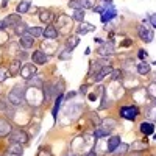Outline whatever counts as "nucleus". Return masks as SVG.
<instances>
[{"label": "nucleus", "instance_id": "obj_1", "mask_svg": "<svg viewBox=\"0 0 156 156\" xmlns=\"http://www.w3.org/2000/svg\"><path fill=\"white\" fill-rule=\"evenodd\" d=\"M8 101L12 108L22 106L25 101V87L22 84L12 86V89H9V92H8Z\"/></svg>", "mask_w": 156, "mask_h": 156}, {"label": "nucleus", "instance_id": "obj_2", "mask_svg": "<svg viewBox=\"0 0 156 156\" xmlns=\"http://www.w3.org/2000/svg\"><path fill=\"white\" fill-rule=\"evenodd\" d=\"M8 137H9V142H16V144H20V145H28V140H30V136L27 134V131L14 129V128H12V131Z\"/></svg>", "mask_w": 156, "mask_h": 156}, {"label": "nucleus", "instance_id": "obj_3", "mask_svg": "<svg viewBox=\"0 0 156 156\" xmlns=\"http://www.w3.org/2000/svg\"><path fill=\"white\" fill-rule=\"evenodd\" d=\"M119 112H120V117H122V119L136 120V117L139 115V108L134 106V105H126V106H122Z\"/></svg>", "mask_w": 156, "mask_h": 156}, {"label": "nucleus", "instance_id": "obj_4", "mask_svg": "<svg viewBox=\"0 0 156 156\" xmlns=\"http://www.w3.org/2000/svg\"><path fill=\"white\" fill-rule=\"evenodd\" d=\"M36 72H37V69H36V66L34 64H22V67H20V76L23 78V80H30V78H33L34 75H36Z\"/></svg>", "mask_w": 156, "mask_h": 156}, {"label": "nucleus", "instance_id": "obj_5", "mask_svg": "<svg viewBox=\"0 0 156 156\" xmlns=\"http://www.w3.org/2000/svg\"><path fill=\"white\" fill-rule=\"evenodd\" d=\"M137 34H139V37L142 39V41L147 42V44H150L153 41V37H154V33L150 28L144 27V25H137Z\"/></svg>", "mask_w": 156, "mask_h": 156}, {"label": "nucleus", "instance_id": "obj_6", "mask_svg": "<svg viewBox=\"0 0 156 156\" xmlns=\"http://www.w3.org/2000/svg\"><path fill=\"white\" fill-rule=\"evenodd\" d=\"M31 59H33L34 66H44V64H47V61H48V55L42 50H34L33 55H31Z\"/></svg>", "mask_w": 156, "mask_h": 156}, {"label": "nucleus", "instance_id": "obj_7", "mask_svg": "<svg viewBox=\"0 0 156 156\" xmlns=\"http://www.w3.org/2000/svg\"><path fill=\"white\" fill-rule=\"evenodd\" d=\"M19 44H20V48H22V50H30V48L34 45V37H33L31 34H28V33H25V34L20 36Z\"/></svg>", "mask_w": 156, "mask_h": 156}, {"label": "nucleus", "instance_id": "obj_8", "mask_svg": "<svg viewBox=\"0 0 156 156\" xmlns=\"http://www.w3.org/2000/svg\"><path fill=\"white\" fill-rule=\"evenodd\" d=\"M11 131H12V125L5 117H0V137H8Z\"/></svg>", "mask_w": 156, "mask_h": 156}, {"label": "nucleus", "instance_id": "obj_9", "mask_svg": "<svg viewBox=\"0 0 156 156\" xmlns=\"http://www.w3.org/2000/svg\"><path fill=\"white\" fill-rule=\"evenodd\" d=\"M112 51H114V44H111V42H105V44L98 45V48H97V53L100 55V58H108Z\"/></svg>", "mask_w": 156, "mask_h": 156}, {"label": "nucleus", "instance_id": "obj_10", "mask_svg": "<svg viewBox=\"0 0 156 156\" xmlns=\"http://www.w3.org/2000/svg\"><path fill=\"white\" fill-rule=\"evenodd\" d=\"M120 142H122V139H120V136H119V134H112V136L108 139V144H106V153H112L117 147L120 145Z\"/></svg>", "mask_w": 156, "mask_h": 156}, {"label": "nucleus", "instance_id": "obj_11", "mask_svg": "<svg viewBox=\"0 0 156 156\" xmlns=\"http://www.w3.org/2000/svg\"><path fill=\"white\" fill-rule=\"evenodd\" d=\"M115 16H117V11H115L114 5H112V6H106V9L101 12V22H103V23H106V22L112 20Z\"/></svg>", "mask_w": 156, "mask_h": 156}, {"label": "nucleus", "instance_id": "obj_12", "mask_svg": "<svg viewBox=\"0 0 156 156\" xmlns=\"http://www.w3.org/2000/svg\"><path fill=\"white\" fill-rule=\"evenodd\" d=\"M72 19L70 17H67V16H59L58 17V27H59V30L64 33V28H67V31H70L72 30Z\"/></svg>", "mask_w": 156, "mask_h": 156}, {"label": "nucleus", "instance_id": "obj_13", "mask_svg": "<svg viewBox=\"0 0 156 156\" xmlns=\"http://www.w3.org/2000/svg\"><path fill=\"white\" fill-rule=\"evenodd\" d=\"M58 28L55 27L53 23H48L47 27L44 28V33H42V36H45L47 39H51V41H53V39H56L58 37Z\"/></svg>", "mask_w": 156, "mask_h": 156}, {"label": "nucleus", "instance_id": "obj_14", "mask_svg": "<svg viewBox=\"0 0 156 156\" xmlns=\"http://www.w3.org/2000/svg\"><path fill=\"white\" fill-rule=\"evenodd\" d=\"M112 70H114V67H112V66H103V67L97 72V75L94 76V81H95V83L101 81V80H103V78H105L108 73H112Z\"/></svg>", "mask_w": 156, "mask_h": 156}, {"label": "nucleus", "instance_id": "obj_15", "mask_svg": "<svg viewBox=\"0 0 156 156\" xmlns=\"http://www.w3.org/2000/svg\"><path fill=\"white\" fill-rule=\"evenodd\" d=\"M139 131L142 134H145V136H151L154 133V123H151V122H142L139 125Z\"/></svg>", "mask_w": 156, "mask_h": 156}, {"label": "nucleus", "instance_id": "obj_16", "mask_svg": "<svg viewBox=\"0 0 156 156\" xmlns=\"http://www.w3.org/2000/svg\"><path fill=\"white\" fill-rule=\"evenodd\" d=\"M39 19H41V22H44V23H50L51 20H53V11L45 9V8L39 9Z\"/></svg>", "mask_w": 156, "mask_h": 156}, {"label": "nucleus", "instance_id": "obj_17", "mask_svg": "<svg viewBox=\"0 0 156 156\" xmlns=\"http://www.w3.org/2000/svg\"><path fill=\"white\" fill-rule=\"evenodd\" d=\"M62 101H64V94L58 95L55 98V105H53V109H51V117H53L55 120H58V112L61 109V105H62Z\"/></svg>", "mask_w": 156, "mask_h": 156}, {"label": "nucleus", "instance_id": "obj_18", "mask_svg": "<svg viewBox=\"0 0 156 156\" xmlns=\"http://www.w3.org/2000/svg\"><path fill=\"white\" fill-rule=\"evenodd\" d=\"M8 153H9V154H16V156H22V154H23V145L16 144V142H9Z\"/></svg>", "mask_w": 156, "mask_h": 156}, {"label": "nucleus", "instance_id": "obj_19", "mask_svg": "<svg viewBox=\"0 0 156 156\" xmlns=\"http://www.w3.org/2000/svg\"><path fill=\"white\" fill-rule=\"evenodd\" d=\"M20 67H22V62L19 59H12V62L9 64V76H16L20 73Z\"/></svg>", "mask_w": 156, "mask_h": 156}, {"label": "nucleus", "instance_id": "obj_20", "mask_svg": "<svg viewBox=\"0 0 156 156\" xmlns=\"http://www.w3.org/2000/svg\"><path fill=\"white\" fill-rule=\"evenodd\" d=\"M94 30H95V27H94V25L81 22V23H80V27L76 28V33H78V34H87V33L94 31Z\"/></svg>", "mask_w": 156, "mask_h": 156}, {"label": "nucleus", "instance_id": "obj_21", "mask_svg": "<svg viewBox=\"0 0 156 156\" xmlns=\"http://www.w3.org/2000/svg\"><path fill=\"white\" fill-rule=\"evenodd\" d=\"M27 84L30 86V87H37V89H42V86H44V83H42V78L41 76H33V78H30V80L27 81Z\"/></svg>", "mask_w": 156, "mask_h": 156}, {"label": "nucleus", "instance_id": "obj_22", "mask_svg": "<svg viewBox=\"0 0 156 156\" xmlns=\"http://www.w3.org/2000/svg\"><path fill=\"white\" fill-rule=\"evenodd\" d=\"M128 150H129V145H128V144H123V142H120V145L117 147L111 154H112V156H123V154H126Z\"/></svg>", "mask_w": 156, "mask_h": 156}, {"label": "nucleus", "instance_id": "obj_23", "mask_svg": "<svg viewBox=\"0 0 156 156\" xmlns=\"http://www.w3.org/2000/svg\"><path fill=\"white\" fill-rule=\"evenodd\" d=\"M78 44H80V37L75 36V34H72V36H69V37H67V45H66V48L73 50V48H76V47H78Z\"/></svg>", "mask_w": 156, "mask_h": 156}, {"label": "nucleus", "instance_id": "obj_24", "mask_svg": "<svg viewBox=\"0 0 156 156\" xmlns=\"http://www.w3.org/2000/svg\"><path fill=\"white\" fill-rule=\"evenodd\" d=\"M12 28H14V33H16V34H19V36H22V34H25V33L28 31V27H27V23H25L23 20H22V22H19L17 25H14Z\"/></svg>", "mask_w": 156, "mask_h": 156}, {"label": "nucleus", "instance_id": "obj_25", "mask_svg": "<svg viewBox=\"0 0 156 156\" xmlns=\"http://www.w3.org/2000/svg\"><path fill=\"white\" fill-rule=\"evenodd\" d=\"M150 70H151V67H150V64H147V62H140V64L136 66V72L140 73V75H147V73H150Z\"/></svg>", "mask_w": 156, "mask_h": 156}, {"label": "nucleus", "instance_id": "obj_26", "mask_svg": "<svg viewBox=\"0 0 156 156\" xmlns=\"http://www.w3.org/2000/svg\"><path fill=\"white\" fill-rule=\"evenodd\" d=\"M5 22H6V25L9 27V25H17L19 22H22V19H20V16L19 14H9V16H6V19H5Z\"/></svg>", "mask_w": 156, "mask_h": 156}, {"label": "nucleus", "instance_id": "obj_27", "mask_svg": "<svg viewBox=\"0 0 156 156\" xmlns=\"http://www.w3.org/2000/svg\"><path fill=\"white\" fill-rule=\"evenodd\" d=\"M115 125H117V122H115V120H112L111 117H106V119H103V120H101V123H100V126H101V128L111 129V131H112V128H114Z\"/></svg>", "mask_w": 156, "mask_h": 156}, {"label": "nucleus", "instance_id": "obj_28", "mask_svg": "<svg viewBox=\"0 0 156 156\" xmlns=\"http://www.w3.org/2000/svg\"><path fill=\"white\" fill-rule=\"evenodd\" d=\"M30 6H31V3L30 2H27V0H22V2L17 5V12L19 14H22V12H27V11H30Z\"/></svg>", "mask_w": 156, "mask_h": 156}, {"label": "nucleus", "instance_id": "obj_29", "mask_svg": "<svg viewBox=\"0 0 156 156\" xmlns=\"http://www.w3.org/2000/svg\"><path fill=\"white\" fill-rule=\"evenodd\" d=\"M70 56H72V50L64 47V48L59 51V56H58V58H59L61 61H69V59H70Z\"/></svg>", "mask_w": 156, "mask_h": 156}, {"label": "nucleus", "instance_id": "obj_30", "mask_svg": "<svg viewBox=\"0 0 156 156\" xmlns=\"http://www.w3.org/2000/svg\"><path fill=\"white\" fill-rule=\"evenodd\" d=\"M109 134H111V129L101 128V126H97V129H95V137H97V139H101V137L109 136Z\"/></svg>", "mask_w": 156, "mask_h": 156}, {"label": "nucleus", "instance_id": "obj_31", "mask_svg": "<svg viewBox=\"0 0 156 156\" xmlns=\"http://www.w3.org/2000/svg\"><path fill=\"white\" fill-rule=\"evenodd\" d=\"M145 117L148 119L147 122H151V123H153V122L156 120V106H148V108H147V115H145Z\"/></svg>", "mask_w": 156, "mask_h": 156}, {"label": "nucleus", "instance_id": "obj_32", "mask_svg": "<svg viewBox=\"0 0 156 156\" xmlns=\"http://www.w3.org/2000/svg\"><path fill=\"white\" fill-rule=\"evenodd\" d=\"M83 19H84V9H75V11H73V16H72V20L81 23Z\"/></svg>", "mask_w": 156, "mask_h": 156}, {"label": "nucleus", "instance_id": "obj_33", "mask_svg": "<svg viewBox=\"0 0 156 156\" xmlns=\"http://www.w3.org/2000/svg\"><path fill=\"white\" fill-rule=\"evenodd\" d=\"M28 34H31L33 37H41L42 36V33H44V30L41 28V27H31V28H28V31H27Z\"/></svg>", "mask_w": 156, "mask_h": 156}, {"label": "nucleus", "instance_id": "obj_34", "mask_svg": "<svg viewBox=\"0 0 156 156\" xmlns=\"http://www.w3.org/2000/svg\"><path fill=\"white\" fill-rule=\"evenodd\" d=\"M111 100L106 97V94H103L101 95V103H100V106H98V109H106V108H109V105H111Z\"/></svg>", "mask_w": 156, "mask_h": 156}, {"label": "nucleus", "instance_id": "obj_35", "mask_svg": "<svg viewBox=\"0 0 156 156\" xmlns=\"http://www.w3.org/2000/svg\"><path fill=\"white\" fill-rule=\"evenodd\" d=\"M89 117H90V122H92L95 126H100V123H101V119L98 117V114H97V111H92V112H89Z\"/></svg>", "mask_w": 156, "mask_h": 156}, {"label": "nucleus", "instance_id": "obj_36", "mask_svg": "<svg viewBox=\"0 0 156 156\" xmlns=\"http://www.w3.org/2000/svg\"><path fill=\"white\" fill-rule=\"evenodd\" d=\"M148 145H147V142H134V144L131 145V150L133 151H137V150H147Z\"/></svg>", "mask_w": 156, "mask_h": 156}, {"label": "nucleus", "instance_id": "obj_37", "mask_svg": "<svg viewBox=\"0 0 156 156\" xmlns=\"http://www.w3.org/2000/svg\"><path fill=\"white\" fill-rule=\"evenodd\" d=\"M80 2H81V6L83 8H87V9L95 6V0H80Z\"/></svg>", "mask_w": 156, "mask_h": 156}, {"label": "nucleus", "instance_id": "obj_38", "mask_svg": "<svg viewBox=\"0 0 156 156\" xmlns=\"http://www.w3.org/2000/svg\"><path fill=\"white\" fill-rule=\"evenodd\" d=\"M69 6H70L73 11H75V9H83L80 0H70V2H69Z\"/></svg>", "mask_w": 156, "mask_h": 156}, {"label": "nucleus", "instance_id": "obj_39", "mask_svg": "<svg viewBox=\"0 0 156 156\" xmlns=\"http://www.w3.org/2000/svg\"><path fill=\"white\" fill-rule=\"evenodd\" d=\"M8 76H9V72L3 67H0V81H6Z\"/></svg>", "mask_w": 156, "mask_h": 156}, {"label": "nucleus", "instance_id": "obj_40", "mask_svg": "<svg viewBox=\"0 0 156 156\" xmlns=\"http://www.w3.org/2000/svg\"><path fill=\"white\" fill-rule=\"evenodd\" d=\"M17 56H19V61L22 62V61H27L28 59V53H27V50H20L19 53H17Z\"/></svg>", "mask_w": 156, "mask_h": 156}, {"label": "nucleus", "instance_id": "obj_41", "mask_svg": "<svg viewBox=\"0 0 156 156\" xmlns=\"http://www.w3.org/2000/svg\"><path fill=\"white\" fill-rule=\"evenodd\" d=\"M147 56H148V53H147L144 48H139V50H137V58H139V59L144 61V59H147Z\"/></svg>", "mask_w": 156, "mask_h": 156}, {"label": "nucleus", "instance_id": "obj_42", "mask_svg": "<svg viewBox=\"0 0 156 156\" xmlns=\"http://www.w3.org/2000/svg\"><path fill=\"white\" fill-rule=\"evenodd\" d=\"M131 45H133L131 39H123V41H122V47H131Z\"/></svg>", "mask_w": 156, "mask_h": 156}, {"label": "nucleus", "instance_id": "obj_43", "mask_svg": "<svg viewBox=\"0 0 156 156\" xmlns=\"http://www.w3.org/2000/svg\"><path fill=\"white\" fill-rule=\"evenodd\" d=\"M148 20H150V23L153 25V27L156 28V12H153V14L150 16V19H148Z\"/></svg>", "mask_w": 156, "mask_h": 156}, {"label": "nucleus", "instance_id": "obj_44", "mask_svg": "<svg viewBox=\"0 0 156 156\" xmlns=\"http://www.w3.org/2000/svg\"><path fill=\"white\" fill-rule=\"evenodd\" d=\"M6 109H8V106H6V101L0 98V111H6Z\"/></svg>", "mask_w": 156, "mask_h": 156}, {"label": "nucleus", "instance_id": "obj_45", "mask_svg": "<svg viewBox=\"0 0 156 156\" xmlns=\"http://www.w3.org/2000/svg\"><path fill=\"white\" fill-rule=\"evenodd\" d=\"M119 78H120V72L119 70H112V81L119 80Z\"/></svg>", "mask_w": 156, "mask_h": 156}, {"label": "nucleus", "instance_id": "obj_46", "mask_svg": "<svg viewBox=\"0 0 156 156\" xmlns=\"http://www.w3.org/2000/svg\"><path fill=\"white\" fill-rule=\"evenodd\" d=\"M36 156H53V154H51L50 151H45V150H41V151H39Z\"/></svg>", "mask_w": 156, "mask_h": 156}, {"label": "nucleus", "instance_id": "obj_47", "mask_svg": "<svg viewBox=\"0 0 156 156\" xmlns=\"http://www.w3.org/2000/svg\"><path fill=\"white\" fill-rule=\"evenodd\" d=\"M83 156H97V153H95L94 150H89V151H86Z\"/></svg>", "mask_w": 156, "mask_h": 156}, {"label": "nucleus", "instance_id": "obj_48", "mask_svg": "<svg viewBox=\"0 0 156 156\" xmlns=\"http://www.w3.org/2000/svg\"><path fill=\"white\" fill-rule=\"evenodd\" d=\"M80 92H81V94H86V92H87V84H83V86L80 87Z\"/></svg>", "mask_w": 156, "mask_h": 156}, {"label": "nucleus", "instance_id": "obj_49", "mask_svg": "<svg viewBox=\"0 0 156 156\" xmlns=\"http://www.w3.org/2000/svg\"><path fill=\"white\" fill-rule=\"evenodd\" d=\"M76 94H78V92H75V90H72V92H69V95H67V97H64V100H66V98H73V97H75Z\"/></svg>", "mask_w": 156, "mask_h": 156}, {"label": "nucleus", "instance_id": "obj_50", "mask_svg": "<svg viewBox=\"0 0 156 156\" xmlns=\"http://www.w3.org/2000/svg\"><path fill=\"white\" fill-rule=\"evenodd\" d=\"M6 27H8L6 22H5V20H0V30H5Z\"/></svg>", "mask_w": 156, "mask_h": 156}, {"label": "nucleus", "instance_id": "obj_51", "mask_svg": "<svg viewBox=\"0 0 156 156\" xmlns=\"http://www.w3.org/2000/svg\"><path fill=\"white\" fill-rule=\"evenodd\" d=\"M6 5H8V0H3V2H2V8H6Z\"/></svg>", "mask_w": 156, "mask_h": 156}, {"label": "nucleus", "instance_id": "obj_52", "mask_svg": "<svg viewBox=\"0 0 156 156\" xmlns=\"http://www.w3.org/2000/svg\"><path fill=\"white\" fill-rule=\"evenodd\" d=\"M95 42H98V44H100V45H101V44H103V41H101V39H100V37H95Z\"/></svg>", "mask_w": 156, "mask_h": 156}, {"label": "nucleus", "instance_id": "obj_53", "mask_svg": "<svg viewBox=\"0 0 156 156\" xmlns=\"http://www.w3.org/2000/svg\"><path fill=\"white\" fill-rule=\"evenodd\" d=\"M89 53H90V48H89V47H87V48H86V50H84V55H89Z\"/></svg>", "mask_w": 156, "mask_h": 156}, {"label": "nucleus", "instance_id": "obj_54", "mask_svg": "<svg viewBox=\"0 0 156 156\" xmlns=\"http://www.w3.org/2000/svg\"><path fill=\"white\" fill-rule=\"evenodd\" d=\"M129 156H140V153H133V154H129Z\"/></svg>", "mask_w": 156, "mask_h": 156}, {"label": "nucleus", "instance_id": "obj_55", "mask_svg": "<svg viewBox=\"0 0 156 156\" xmlns=\"http://www.w3.org/2000/svg\"><path fill=\"white\" fill-rule=\"evenodd\" d=\"M105 2H106L108 5H111V3H112V0H105Z\"/></svg>", "mask_w": 156, "mask_h": 156}, {"label": "nucleus", "instance_id": "obj_56", "mask_svg": "<svg viewBox=\"0 0 156 156\" xmlns=\"http://www.w3.org/2000/svg\"><path fill=\"white\" fill-rule=\"evenodd\" d=\"M153 139H154V140H156V133H153Z\"/></svg>", "mask_w": 156, "mask_h": 156}, {"label": "nucleus", "instance_id": "obj_57", "mask_svg": "<svg viewBox=\"0 0 156 156\" xmlns=\"http://www.w3.org/2000/svg\"><path fill=\"white\" fill-rule=\"evenodd\" d=\"M6 156H16V154H9V153H8V154H6Z\"/></svg>", "mask_w": 156, "mask_h": 156}, {"label": "nucleus", "instance_id": "obj_58", "mask_svg": "<svg viewBox=\"0 0 156 156\" xmlns=\"http://www.w3.org/2000/svg\"><path fill=\"white\" fill-rule=\"evenodd\" d=\"M66 156H76V154H66Z\"/></svg>", "mask_w": 156, "mask_h": 156}]
</instances>
